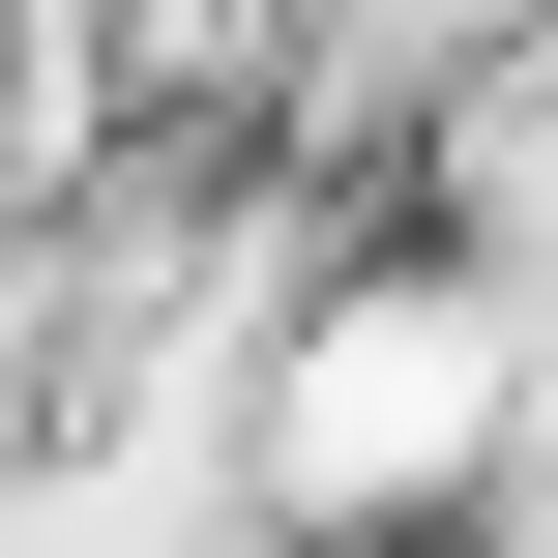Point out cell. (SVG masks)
Segmentation results:
<instances>
[{
    "mask_svg": "<svg viewBox=\"0 0 558 558\" xmlns=\"http://www.w3.org/2000/svg\"><path fill=\"white\" fill-rule=\"evenodd\" d=\"M471 441H500V294H471V265L324 294L294 383H265V471H294L324 530H353V500H471Z\"/></svg>",
    "mask_w": 558,
    "mask_h": 558,
    "instance_id": "6da1fadb",
    "label": "cell"
}]
</instances>
